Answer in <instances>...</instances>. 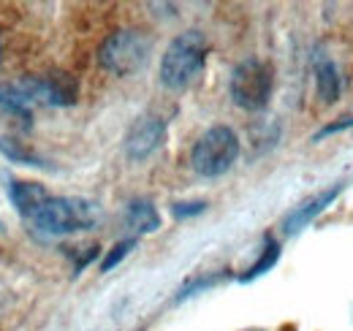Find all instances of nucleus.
Wrapping results in <instances>:
<instances>
[{
  "label": "nucleus",
  "instance_id": "f257e3e1",
  "mask_svg": "<svg viewBox=\"0 0 353 331\" xmlns=\"http://www.w3.org/2000/svg\"><path fill=\"white\" fill-rule=\"evenodd\" d=\"M79 98V82L71 74L22 77L14 82H0V109L22 117L30 125L33 109L39 106H71Z\"/></svg>",
  "mask_w": 353,
  "mask_h": 331
},
{
  "label": "nucleus",
  "instance_id": "f03ea898",
  "mask_svg": "<svg viewBox=\"0 0 353 331\" xmlns=\"http://www.w3.org/2000/svg\"><path fill=\"white\" fill-rule=\"evenodd\" d=\"M101 217H103V209L98 201H90L82 196H52L30 217V223L44 237H68L77 231L95 228Z\"/></svg>",
  "mask_w": 353,
  "mask_h": 331
},
{
  "label": "nucleus",
  "instance_id": "7ed1b4c3",
  "mask_svg": "<svg viewBox=\"0 0 353 331\" xmlns=\"http://www.w3.org/2000/svg\"><path fill=\"white\" fill-rule=\"evenodd\" d=\"M207 39L201 30L179 33L174 41L166 46V54L161 60V84L169 90H185L188 84L199 79L207 63Z\"/></svg>",
  "mask_w": 353,
  "mask_h": 331
},
{
  "label": "nucleus",
  "instance_id": "20e7f679",
  "mask_svg": "<svg viewBox=\"0 0 353 331\" xmlns=\"http://www.w3.org/2000/svg\"><path fill=\"white\" fill-rule=\"evenodd\" d=\"M150 54H152V39L139 28H125L112 33L101 43L98 63L114 77H131L150 63Z\"/></svg>",
  "mask_w": 353,
  "mask_h": 331
},
{
  "label": "nucleus",
  "instance_id": "39448f33",
  "mask_svg": "<svg viewBox=\"0 0 353 331\" xmlns=\"http://www.w3.org/2000/svg\"><path fill=\"white\" fill-rule=\"evenodd\" d=\"M236 158H239L236 133L228 125H215L193 144L190 166H193L196 174H201L207 179H215V177H223L231 166L236 163Z\"/></svg>",
  "mask_w": 353,
  "mask_h": 331
},
{
  "label": "nucleus",
  "instance_id": "423d86ee",
  "mask_svg": "<svg viewBox=\"0 0 353 331\" xmlns=\"http://www.w3.org/2000/svg\"><path fill=\"white\" fill-rule=\"evenodd\" d=\"M272 87H274L272 68L259 57L242 60L231 71V82H228L231 101L245 112H261L272 98Z\"/></svg>",
  "mask_w": 353,
  "mask_h": 331
},
{
  "label": "nucleus",
  "instance_id": "0eeeda50",
  "mask_svg": "<svg viewBox=\"0 0 353 331\" xmlns=\"http://www.w3.org/2000/svg\"><path fill=\"white\" fill-rule=\"evenodd\" d=\"M163 141H166V120L147 114L131 125L123 147H125L128 161H147L152 152H158L163 147Z\"/></svg>",
  "mask_w": 353,
  "mask_h": 331
},
{
  "label": "nucleus",
  "instance_id": "6e6552de",
  "mask_svg": "<svg viewBox=\"0 0 353 331\" xmlns=\"http://www.w3.org/2000/svg\"><path fill=\"white\" fill-rule=\"evenodd\" d=\"M343 193V185H332V188H326V190H321L318 196H312V199H307L302 207H296L285 220H283V231L291 237V234H296V231H302L307 223H312L323 209L329 207L337 196Z\"/></svg>",
  "mask_w": 353,
  "mask_h": 331
},
{
  "label": "nucleus",
  "instance_id": "1a4fd4ad",
  "mask_svg": "<svg viewBox=\"0 0 353 331\" xmlns=\"http://www.w3.org/2000/svg\"><path fill=\"white\" fill-rule=\"evenodd\" d=\"M8 196H11V204L17 207V212L22 217H28V220L52 199L46 193L44 185H39V182H22V179H17V182L8 185Z\"/></svg>",
  "mask_w": 353,
  "mask_h": 331
},
{
  "label": "nucleus",
  "instance_id": "9d476101",
  "mask_svg": "<svg viewBox=\"0 0 353 331\" xmlns=\"http://www.w3.org/2000/svg\"><path fill=\"white\" fill-rule=\"evenodd\" d=\"M315 90H318V98L323 103H334L340 98V90H343L340 68L323 52L315 54Z\"/></svg>",
  "mask_w": 353,
  "mask_h": 331
},
{
  "label": "nucleus",
  "instance_id": "9b49d317",
  "mask_svg": "<svg viewBox=\"0 0 353 331\" xmlns=\"http://www.w3.org/2000/svg\"><path fill=\"white\" fill-rule=\"evenodd\" d=\"M125 225L128 231L141 237V234H155L161 228V214L147 199H133L125 209Z\"/></svg>",
  "mask_w": 353,
  "mask_h": 331
},
{
  "label": "nucleus",
  "instance_id": "f8f14e48",
  "mask_svg": "<svg viewBox=\"0 0 353 331\" xmlns=\"http://www.w3.org/2000/svg\"><path fill=\"white\" fill-rule=\"evenodd\" d=\"M277 261H280V245H277L272 237H266L264 250H261V258H259V261H256V263H253V266L239 277V283H253V280H259V277L266 274Z\"/></svg>",
  "mask_w": 353,
  "mask_h": 331
},
{
  "label": "nucleus",
  "instance_id": "ddd939ff",
  "mask_svg": "<svg viewBox=\"0 0 353 331\" xmlns=\"http://www.w3.org/2000/svg\"><path fill=\"white\" fill-rule=\"evenodd\" d=\"M0 152L8 158V161H17V163H25V166H46L36 152L25 150L19 141H11V139H0Z\"/></svg>",
  "mask_w": 353,
  "mask_h": 331
},
{
  "label": "nucleus",
  "instance_id": "4468645a",
  "mask_svg": "<svg viewBox=\"0 0 353 331\" xmlns=\"http://www.w3.org/2000/svg\"><path fill=\"white\" fill-rule=\"evenodd\" d=\"M133 248H136V237H128V239L117 242L114 248L106 252V258L101 261V272H112V269H114V266H117V263H120V261H123Z\"/></svg>",
  "mask_w": 353,
  "mask_h": 331
},
{
  "label": "nucleus",
  "instance_id": "2eb2a0df",
  "mask_svg": "<svg viewBox=\"0 0 353 331\" xmlns=\"http://www.w3.org/2000/svg\"><path fill=\"white\" fill-rule=\"evenodd\" d=\"M207 209L204 201H176L174 207H172V214L174 217H196V214H201Z\"/></svg>",
  "mask_w": 353,
  "mask_h": 331
},
{
  "label": "nucleus",
  "instance_id": "dca6fc26",
  "mask_svg": "<svg viewBox=\"0 0 353 331\" xmlns=\"http://www.w3.org/2000/svg\"><path fill=\"white\" fill-rule=\"evenodd\" d=\"M351 125H353V114H351V117H343L340 123H332V125H326V128H321V130L312 136V141L326 139V136H332V133H337V130H345V128H351Z\"/></svg>",
  "mask_w": 353,
  "mask_h": 331
},
{
  "label": "nucleus",
  "instance_id": "f3484780",
  "mask_svg": "<svg viewBox=\"0 0 353 331\" xmlns=\"http://www.w3.org/2000/svg\"><path fill=\"white\" fill-rule=\"evenodd\" d=\"M0 52H3V46H0Z\"/></svg>",
  "mask_w": 353,
  "mask_h": 331
}]
</instances>
